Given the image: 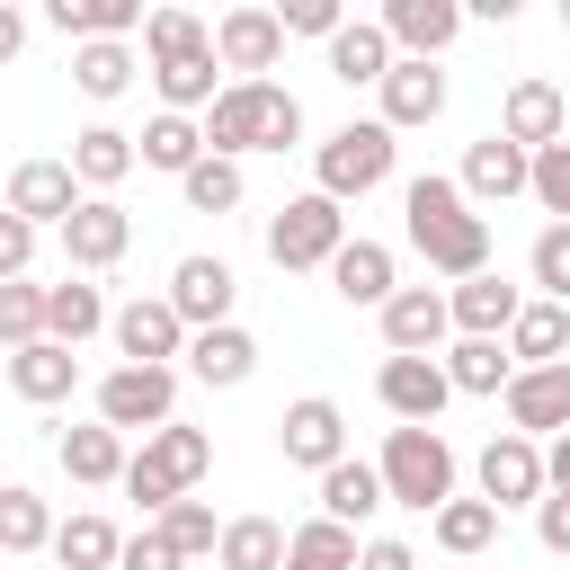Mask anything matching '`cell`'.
Returning a JSON list of instances; mask_svg holds the SVG:
<instances>
[{
    "instance_id": "8",
    "label": "cell",
    "mask_w": 570,
    "mask_h": 570,
    "mask_svg": "<svg viewBox=\"0 0 570 570\" xmlns=\"http://www.w3.org/2000/svg\"><path fill=\"white\" fill-rule=\"evenodd\" d=\"M552 481H543V445L534 436H517V428H499L490 445H481V499L508 517V508H534Z\"/></svg>"
},
{
    "instance_id": "55",
    "label": "cell",
    "mask_w": 570,
    "mask_h": 570,
    "mask_svg": "<svg viewBox=\"0 0 570 570\" xmlns=\"http://www.w3.org/2000/svg\"><path fill=\"white\" fill-rule=\"evenodd\" d=\"M561 27H570V0H561Z\"/></svg>"
},
{
    "instance_id": "19",
    "label": "cell",
    "mask_w": 570,
    "mask_h": 570,
    "mask_svg": "<svg viewBox=\"0 0 570 570\" xmlns=\"http://www.w3.org/2000/svg\"><path fill=\"white\" fill-rule=\"evenodd\" d=\"M445 330H454V312H445L436 285H401V294L383 303V347H392V356H436Z\"/></svg>"
},
{
    "instance_id": "23",
    "label": "cell",
    "mask_w": 570,
    "mask_h": 570,
    "mask_svg": "<svg viewBox=\"0 0 570 570\" xmlns=\"http://www.w3.org/2000/svg\"><path fill=\"white\" fill-rule=\"evenodd\" d=\"M187 374H196V383H214V392H232V383H249V374H258V338H249L240 321L196 330V338H187Z\"/></svg>"
},
{
    "instance_id": "29",
    "label": "cell",
    "mask_w": 570,
    "mask_h": 570,
    "mask_svg": "<svg viewBox=\"0 0 570 570\" xmlns=\"http://www.w3.org/2000/svg\"><path fill=\"white\" fill-rule=\"evenodd\" d=\"M45 18L80 45H125L142 27V0H45Z\"/></svg>"
},
{
    "instance_id": "20",
    "label": "cell",
    "mask_w": 570,
    "mask_h": 570,
    "mask_svg": "<svg viewBox=\"0 0 570 570\" xmlns=\"http://www.w3.org/2000/svg\"><path fill=\"white\" fill-rule=\"evenodd\" d=\"M499 134H508L517 151H552V142L570 134V98H561L552 80H517L508 107H499Z\"/></svg>"
},
{
    "instance_id": "41",
    "label": "cell",
    "mask_w": 570,
    "mask_h": 570,
    "mask_svg": "<svg viewBox=\"0 0 570 570\" xmlns=\"http://www.w3.org/2000/svg\"><path fill=\"white\" fill-rule=\"evenodd\" d=\"M205 45H214V27L196 9H151L142 18V53L151 62H178V53H205Z\"/></svg>"
},
{
    "instance_id": "1",
    "label": "cell",
    "mask_w": 570,
    "mask_h": 570,
    "mask_svg": "<svg viewBox=\"0 0 570 570\" xmlns=\"http://www.w3.org/2000/svg\"><path fill=\"white\" fill-rule=\"evenodd\" d=\"M401 223H410V249L436 267V276H481L490 267V214H472V196H463V178H410L401 187Z\"/></svg>"
},
{
    "instance_id": "15",
    "label": "cell",
    "mask_w": 570,
    "mask_h": 570,
    "mask_svg": "<svg viewBox=\"0 0 570 570\" xmlns=\"http://www.w3.org/2000/svg\"><path fill=\"white\" fill-rule=\"evenodd\" d=\"M383 36H392V53L401 62H436L454 36H463V9L454 0H383V18H374Z\"/></svg>"
},
{
    "instance_id": "28",
    "label": "cell",
    "mask_w": 570,
    "mask_h": 570,
    "mask_svg": "<svg viewBox=\"0 0 570 570\" xmlns=\"http://www.w3.org/2000/svg\"><path fill=\"white\" fill-rule=\"evenodd\" d=\"M53 454H62V472H71V481H89V490L125 481V463H134V454H125V436H116V428H98V419H89V428H62V436H53Z\"/></svg>"
},
{
    "instance_id": "25",
    "label": "cell",
    "mask_w": 570,
    "mask_h": 570,
    "mask_svg": "<svg viewBox=\"0 0 570 570\" xmlns=\"http://www.w3.org/2000/svg\"><path fill=\"white\" fill-rule=\"evenodd\" d=\"M330 294H338V303H374V312H383V303L401 294V285H392V249H383V240H347V249L330 258Z\"/></svg>"
},
{
    "instance_id": "30",
    "label": "cell",
    "mask_w": 570,
    "mask_h": 570,
    "mask_svg": "<svg viewBox=\"0 0 570 570\" xmlns=\"http://www.w3.org/2000/svg\"><path fill=\"white\" fill-rule=\"evenodd\" d=\"M142 151H134V134H116V125H89V134H71V178L89 187V196H107L125 169H134Z\"/></svg>"
},
{
    "instance_id": "18",
    "label": "cell",
    "mask_w": 570,
    "mask_h": 570,
    "mask_svg": "<svg viewBox=\"0 0 570 570\" xmlns=\"http://www.w3.org/2000/svg\"><path fill=\"white\" fill-rule=\"evenodd\" d=\"M232 294H240V285H232L223 258H178V267H169V312L187 321V338H196V330H223V321H232Z\"/></svg>"
},
{
    "instance_id": "16",
    "label": "cell",
    "mask_w": 570,
    "mask_h": 570,
    "mask_svg": "<svg viewBox=\"0 0 570 570\" xmlns=\"http://www.w3.org/2000/svg\"><path fill=\"white\" fill-rule=\"evenodd\" d=\"M9 214L36 223V232H45V223L62 232V223L80 214V178H71V160H18V169H9Z\"/></svg>"
},
{
    "instance_id": "31",
    "label": "cell",
    "mask_w": 570,
    "mask_h": 570,
    "mask_svg": "<svg viewBox=\"0 0 570 570\" xmlns=\"http://www.w3.org/2000/svg\"><path fill=\"white\" fill-rule=\"evenodd\" d=\"M374 508H392L374 463H330V472H321V517H330V525L356 534V517H374Z\"/></svg>"
},
{
    "instance_id": "27",
    "label": "cell",
    "mask_w": 570,
    "mask_h": 570,
    "mask_svg": "<svg viewBox=\"0 0 570 570\" xmlns=\"http://www.w3.org/2000/svg\"><path fill=\"white\" fill-rule=\"evenodd\" d=\"M71 383H80V356H71V347H53V338H36V347H18V356H9V392H18V401H36V410H45V401H71Z\"/></svg>"
},
{
    "instance_id": "24",
    "label": "cell",
    "mask_w": 570,
    "mask_h": 570,
    "mask_svg": "<svg viewBox=\"0 0 570 570\" xmlns=\"http://www.w3.org/2000/svg\"><path fill=\"white\" fill-rule=\"evenodd\" d=\"M392 62H401V53H392V36H383L374 18H347V27L330 36V80H347V89H365V80L383 89Z\"/></svg>"
},
{
    "instance_id": "21",
    "label": "cell",
    "mask_w": 570,
    "mask_h": 570,
    "mask_svg": "<svg viewBox=\"0 0 570 570\" xmlns=\"http://www.w3.org/2000/svg\"><path fill=\"white\" fill-rule=\"evenodd\" d=\"M445 312H454V330H463V338H508V330H517V312H525V294H517L508 276H490V267H481V276H463V285L445 294Z\"/></svg>"
},
{
    "instance_id": "4",
    "label": "cell",
    "mask_w": 570,
    "mask_h": 570,
    "mask_svg": "<svg viewBox=\"0 0 570 570\" xmlns=\"http://www.w3.org/2000/svg\"><path fill=\"white\" fill-rule=\"evenodd\" d=\"M374 472H383V499H392V508H419V517H436V508L454 499V445H445L436 428H392Z\"/></svg>"
},
{
    "instance_id": "34",
    "label": "cell",
    "mask_w": 570,
    "mask_h": 570,
    "mask_svg": "<svg viewBox=\"0 0 570 570\" xmlns=\"http://www.w3.org/2000/svg\"><path fill=\"white\" fill-rule=\"evenodd\" d=\"M285 543H294V534H285L276 517H232L223 543H214V561H223V570H285Z\"/></svg>"
},
{
    "instance_id": "40",
    "label": "cell",
    "mask_w": 570,
    "mask_h": 570,
    "mask_svg": "<svg viewBox=\"0 0 570 570\" xmlns=\"http://www.w3.org/2000/svg\"><path fill=\"white\" fill-rule=\"evenodd\" d=\"M134 45H80L71 53V80H80V98H125L134 89Z\"/></svg>"
},
{
    "instance_id": "22",
    "label": "cell",
    "mask_w": 570,
    "mask_h": 570,
    "mask_svg": "<svg viewBox=\"0 0 570 570\" xmlns=\"http://www.w3.org/2000/svg\"><path fill=\"white\" fill-rule=\"evenodd\" d=\"M445 116V71L436 62H392L383 71V125L410 134V125H436Z\"/></svg>"
},
{
    "instance_id": "50",
    "label": "cell",
    "mask_w": 570,
    "mask_h": 570,
    "mask_svg": "<svg viewBox=\"0 0 570 570\" xmlns=\"http://www.w3.org/2000/svg\"><path fill=\"white\" fill-rule=\"evenodd\" d=\"M534 534H543V552L570 561V490H543V499H534Z\"/></svg>"
},
{
    "instance_id": "3",
    "label": "cell",
    "mask_w": 570,
    "mask_h": 570,
    "mask_svg": "<svg viewBox=\"0 0 570 570\" xmlns=\"http://www.w3.org/2000/svg\"><path fill=\"white\" fill-rule=\"evenodd\" d=\"M205 472H214V436H205V428H187V419H169V428H160V436H142V454L125 463V499L169 508V499H187Z\"/></svg>"
},
{
    "instance_id": "38",
    "label": "cell",
    "mask_w": 570,
    "mask_h": 570,
    "mask_svg": "<svg viewBox=\"0 0 570 570\" xmlns=\"http://www.w3.org/2000/svg\"><path fill=\"white\" fill-rule=\"evenodd\" d=\"M436 543H445L454 561L490 552V543H499V508H490V499H445V508H436Z\"/></svg>"
},
{
    "instance_id": "32",
    "label": "cell",
    "mask_w": 570,
    "mask_h": 570,
    "mask_svg": "<svg viewBox=\"0 0 570 570\" xmlns=\"http://www.w3.org/2000/svg\"><path fill=\"white\" fill-rule=\"evenodd\" d=\"M508 356L517 365H561L570 356V303H525L517 330H508Z\"/></svg>"
},
{
    "instance_id": "2",
    "label": "cell",
    "mask_w": 570,
    "mask_h": 570,
    "mask_svg": "<svg viewBox=\"0 0 570 570\" xmlns=\"http://www.w3.org/2000/svg\"><path fill=\"white\" fill-rule=\"evenodd\" d=\"M303 142V98L285 80H232L205 107V151L240 160V151H294Z\"/></svg>"
},
{
    "instance_id": "10",
    "label": "cell",
    "mask_w": 570,
    "mask_h": 570,
    "mask_svg": "<svg viewBox=\"0 0 570 570\" xmlns=\"http://www.w3.org/2000/svg\"><path fill=\"white\" fill-rule=\"evenodd\" d=\"M276 445H285V463H303V472H330V463H347V419H338V401H321V392L285 401V419H276Z\"/></svg>"
},
{
    "instance_id": "36",
    "label": "cell",
    "mask_w": 570,
    "mask_h": 570,
    "mask_svg": "<svg viewBox=\"0 0 570 570\" xmlns=\"http://www.w3.org/2000/svg\"><path fill=\"white\" fill-rule=\"evenodd\" d=\"M116 552H125V534L107 517H62L53 525V561L62 570H116Z\"/></svg>"
},
{
    "instance_id": "43",
    "label": "cell",
    "mask_w": 570,
    "mask_h": 570,
    "mask_svg": "<svg viewBox=\"0 0 570 570\" xmlns=\"http://www.w3.org/2000/svg\"><path fill=\"white\" fill-rule=\"evenodd\" d=\"M160 534H169L187 561H196V552H214V543H223V525H214V499H196V490H187V499H169V508H160Z\"/></svg>"
},
{
    "instance_id": "35",
    "label": "cell",
    "mask_w": 570,
    "mask_h": 570,
    "mask_svg": "<svg viewBox=\"0 0 570 570\" xmlns=\"http://www.w3.org/2000/svg\"><path fill=\"white\" fill-rule=\"evenodd\" d=\"M196 160H205V125H196V116H151V125H142V169L187 178Z\"/></svg>"
},
{
    "instance_id": "33",
    "label": "cell",
    "mask_w": 570,
    "mask_h": 570,
    "mask_svg": "<svg viewBox=\"0 0 570 570\" xmlns=\"http://www.w3.org/2000/svg\"><path fill=\"white\" fill-rule=\"evenodd\" d=\"M445 383H454V392H508V383H517L508 338H454V347H445Z\"/></svg>"
},
{
    "instance_id": "49",
    "label": "cell",
    "mask_w": 570,
    "mask_h": 570,
    "mask_svg": "<svg viewBox=\"0 0 570 570\" xmlns=\"http://www.w3.org/2000/svg\"><path fill=\"white\" fill-rule=\"evenodd\" d=\"M27 258H36V223H18V214L0 205V285H18Z\"/></svg>"
},
{
    "instance_id": "46",
    "label": "cell",
    "mask_w": 570,
    "mask_h": 570,
    "mask_svg": "<svg viewBox=\"0 0 570 570\" xmlns=\"http://www.w3.org/2000/svg\"><path fill=\"white\" fill-rule=\"evenodd\" d=\"M552 223H570V142H552V151H534V187H525Z\"/></svg>"
},
{
    "instance_id": "5",
    "label": "cell",
    "mask_w": 570,
    "mask_h": 570,
    "mask_svg": "<svg viewBox=\"0 0 570 570\" xmlns=\"http://www.w3.org/2000/svg\"><path fill=\"white\" fill-rule=\"evenodd\" d=\"M392 151H401V142H392V125H383V116H347V125H338V134L312 151L321 196H330V205H347V196L383 187V178H392Z\"/></svg>"
},
{
    "instance_id": "54",
    "label": "cell",
    "mask_w": 570,
    "mask_h": 570,
    "mask_svg": "<svg viewBox=\"0 0 570 570\" xmlns=\"http://www.w3.org/2000/svg\"><path fill=\"white\" fill-rule=\"evenodd\" d=\"M0 383H9V347H0Z\"/></svg>"
},
{
    "instance_id": "11",
    "label": "cell",
    "mask_w": 570,
    "mask_h": 570,
    "mask_svg": "<svg viewBox=\"0 0 570 570\" xmlns=\"http://www.w3.org/2000/svg\"><path fill=\"white\" fill-rule=\"evenodd\" d=\"M276 53H285V18H276V9H223V18H214V62H223V71L267 80Z\"/></svg>"
},
{
    "instance_id": "44",
    "label": "cell",
    "mask_w": 570,
    "mask_h": 570,
    "mask_svg": "<svg viewBox=\"0 0 570 570\" xmlns=\"http://www.w3.org/2000/svg\"><path fill=\"white\" fill-rule=\"evenodd\" d=\"M36 338H45V285L18 276V285H0V347L18 356V347H36Z\"/></svg>"
},
{
    "instance_id": "26",
    "label": "cell",
    "mask_w": 570,
    "mask_h": 570,
    "mask_svg": "<svg viewBox=\"0 0 570 570\" xmlns=\"http://www.w3.org/2000/svg\"><path fill=\"white\" fill-rule=\"evenodd\" d=\"M116 312H107V294L98 285H80V276H62V285H45V338L53 347H80V338H98Z\"/></svg>"
},
{
    "instance_id": "6",
    "label": "cell",
    "mask_w": 570,
    "mask_h": 570,
    "mask_svg": "<svg viewBox=\"0 0 570 570\" xmlns=\"http://www.w3.org/2000/svg\"><path fill=\"white\" fill-rule=\"evenodd\" d=\"M169 419H178V365H116V374H98V428L160 436Z\"/></svg>"
},
{
    "instance_id": "12",
    "label": "cell",
    "mask_w": 570,
    "mask_h": 570,
    "mask_svg": "<svg viewBox=\"0 0 570 570\" xmlns=\"http://www.w3.org/2000/svg\"><path fill=\"white\" fill-rule=\"evenodd\" d=\"M134 249V214L116 205V196H80V214L62 223V258H71V276H89V267H116Z\"/></svg>"
},
{
    "instance_id": "39",
    "label": "cell",
    "mask_w": 570,
    "mask_h": 570,
    "mask_svg": "<svg viewBox=\"0 0 570 570\" xmlns=\"http://www.w3.org/2000/svg\"><path fill=\"white\" fill-rule=\"evenodd\" d=\"M356 534L347 525H330V517H312V525H294V543H285V570H356Z\"/></svg>"
},
{
    "instance_id": "45",
    "label": "cell",
    "mask_w": 570,
    "mask_h": 570,
    "mask_svg": "<svg viewBox=\"0 0 570 570\" xmlns=\"http://www.w3.org/2000/svg\"><path fill=\"white\" fill-rule=\"evenodd\" d=\"M534 285H543V303H570V223H543L534 232Z\"/></svg>"
},
{
    "instance_id": "7",
    "label": "cell",
    "mask_w": 570,
    "mask_h": 570,
    "mask_svg": "<svg viewBox=\"0 0 570 570\" xmlns=\"http://www.w3.org/2000/svg\"><path fill=\"white\" fill-rule=\"evenodd\" d=\"M338 249H347V214H338V205H330L321 187L267 214V258H276L285 276H294V267H330Z\"/></svg>"
},
{
    "instance_id": "42",
    "label": "cell",
    "mask_w": 570,
    "mask_h": 570,
    "mask_svg": "<svg viewBox=\"0 0 570 570\" xmlns=\"http://www.w3.org/2000/svg\"><path fill=\"white\" fill-rule=\"evenodd\" d=\"M178 187H187V205H196V214H232V205H240V160L205 151V160H196Z\"/></svg>"
},
{
    "instance_id": "52",
    "label": "cell",
    "mask_w": 570,
    "mask_h": 570,
    "mask_svg": "<svg viewBox=\"0 0 570 570\" xmlns=\"http://www.w3.org/2000/svg\"><path fill=\"white\" fill-rule=\"evenodd\" d=\"M18 45H27V18L0 0V62H18Z\"/></svg>"
},
{
    "instance_id": "48",
    "label": "cell",
    "mask_w": 570,
    "mask_h": 570,
    "mask_svg": "<svg viewBox=\"0 0 570 570\" xmlns=\"http://www.w3.org/2000/svg\"><path fill=\"white\" fill-rule=\"evenodd\" d=\"M276 18H285V36H321V45L347 27V18H338V0H285Z\"/></svg>"
},
{
    "instance_id": "53",
    "label": "cell",
    "mask_w": 570,
    "mask_h": 570,
    "mask_svg": "<svg viewBox=\"0 0 570 570\" xmlns=\"http://www.w3.org/2000/svg\"><path fill=\"white\" fill-rule=\"evenodd\" d=\"M543 481H552V490H570V436H552V454H543Z\"/></svg>"
},
{
    "instance_id": "37",
    "label": "cell",
    "mask_w": 570,
    "mask_h": 570,
    "mask_svg": "<svg viewBox=\"0 0 570 570\" xmlns=\"http://www.w3.org/2000/svg\"><path fill=\"white\" fill-rule=\"evenodd\" d=\"M53 543V508L27 481H0V552H45Z\"/></svg>"
},
{
    "instance_id": "13",
    "label": "cell",
    "mask_w": 570,
    "mask_h": 570,
    "mask_svg": "<svg viewBox=\"0 0 570 570\" xmlns=\"http://www.w3.org/2000/svg\"><path fill=\"white\" fill-rule=\"evenodd\" d=\"M107 330H116V356H125V365H169V356H187V321L169 312V294H134Z\"/></svg>"
},
{
    "instance_id": "9",
    "label": "cell",
    "mask_w": 570,
    "mask_h": 570,
    "mask_svg": "<svg viewBox=\"0 0 570 570\" xmlns=\"http://www.w3.org/2000/svg\"><path fill=\"white\" fill-rule=\"evenodd\" d=\"M374 392H383V410H392L401 428H436V410L454 401V383H445V356H383Z\"/></svg>"
},
{
    "instance_id": "14",
    "label": "cell",
    "mask_w": 570,
    "mask_h": 570,
    "mask_svg": "<svg viewBox=\"0 0 570 570\" xmlns=\"http://www.w3.org/2000/svg\"><path fill=\"white\" fill-rule=\"evenodd\" d=\"M508 428H517V436H570V356H561V365H517V383H508Z\"/></svg>"
},
{
    "instance_id": "51",
    "label": "cell",
    "mask_w": 570,
    "mask_h": 570,
    "mask_svg": "<svg viewBox=\"0 0 570 570\" xmlns=\"http://www.w3.org/2000/svg\"><path fill=\"white\" fill-rule=\"evenodd\" d=\"M356 570H419V552H410L401 534H374V543L356 552Z\"/></svg>"
},
{
    "instance_id": "17",
    "label": "cell",
    "mask_w": 570,
    "mask_h": 570,
    "mask_svg": "<svg viewBox=\"0 0 570 570\" xmlns=\"http://www.w3.org/2000/svg\"><path fill=\"white\" fill-rule=\"evenodd\" d=\"M534 187V151H517L508 134H481L472 151H463V196H472V214L481 205H508V196H525Z\"/></svg>"
},
{
    "instance_id": "47",
    "label": "cell",
    "mask_w": 570,
    "mask_h": 570,
    "mask_svg": "<svg viewBox=\"0 0 570 570\" xmlns=\"http://www.w3.org/2000/svg\"><path fill=\"white\" fill-rule=\"evenodd\" d=\"M116 570H187V552L160 534V525H142V534H125V552H116Z\"/></svg>"
}]
</instances>
